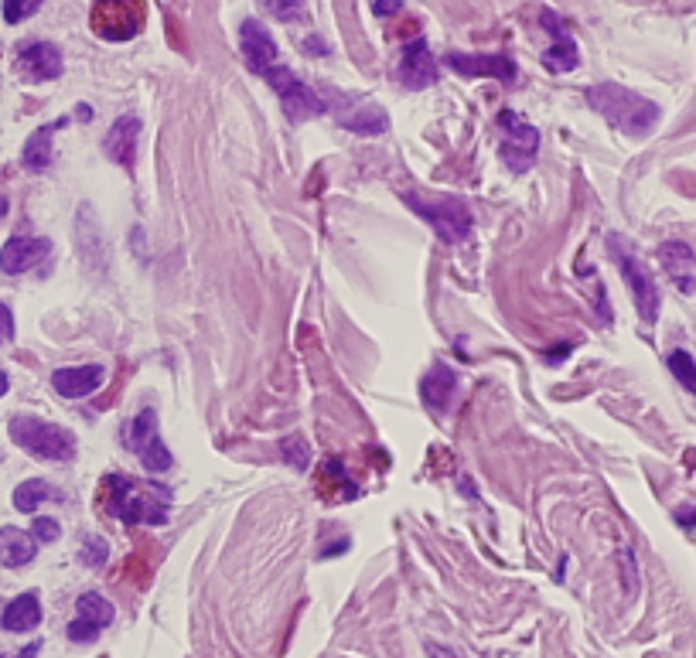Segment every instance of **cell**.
<instances>
[{
	"label": "cell",
	"instance_id": "obj_1",
	"mask_svg": "<svg viewBox=\"0 0 696 658\" xmlns=\"http://www.w3.org/2000/svg\"><path fill=\"white\" fill-rule=\"evenodd\" d=\"M99 508L127 526H164L171 519V491L130 474H106L99 481Z\"/></svg>",
	"mask_w": 696,
	"mask_h": 658
},
{
	"label": "cell",
	"instance_id": "obj_2",
	"mask_svg": "<svg viewBox=\"0 0 696 658\" xmlns=\"http://www.w3.org/2000/svg\"><path fill=\"white\" fill-rule=\"evenodd\" d=\"M584 99L594 113H601L611 127L628 133V137H645V133H652L659 123V116H662L659 103L638 96L635 89H628V86H618V82H598V86H587Z\"/></svg>",
	"mask_w": 696,
	"mask_h": 658
},
{
	"label": "cell",
	"instance_id": "obj_3",
	"mask_svg": "<svg viewBox=\"0 0 696 658\" xmlns=\"http://www.w3.org/2000/svg\"><path fill=\"white\" fill-rule=\"evenodd\" d=\"M11 440L21 451L38 457V461H72L79 451V440L72 430L58 427V423H48V420H38V416H28V413L11 420Z\"/></svg>",
	"mask_w": 696,
	"mask_h": 658
},
{
	"label": "cell",
	"instance_id": "obj_4",
	"mask_svg": "<svg viewBox=\"0 0 696 658\" xmlns=\"http://www.w3.org/2000/svg\"><path fill=\"white\" fill-rule=\"evenodd\" d=\"M608 256L615 260L618 273L625 277L628 290H632V301H635L638 318H642L645 324H656L659 321L662 297H659V287H656V280H652L649 266L638 260V253L621 236H608Z\"/></svg>",
	"mask_w": 696,
	"mask_h": 658
},
{
	"label": "cell",
	"instance_id": "obj_5",
	"mask_svg": "<svg viewBox=\"0 0 696 658\" xmlns=\"http://www.w3.org/2000/svg\"><path fill=\"white\" fill-rule=\"evenodd\" d=\"M403 202L413 208L444 243H464L471 236V212L458 198H424L417 191H403Z\"/></svg>",
	"mask_w": 696,
	"mask_h": 658
},
{
	"label": "cell",
	"instance_id": "obj_6",
	"mask_svg": "<svg viewBox=\"0 0 696 658\" xmlns=\"http://www.w3.org/2000/svg\"><path fill=\"white\" fill-rule=\"evenodd\" d=\"M89 24L103 41H130L147 24V0H93Z\"/></svg>",
	"mask_w": 696,
	"mask_h": 658
},
{
	"label": "cell",
	"instance_id": "obj_7",
	"mask_svg": "<svg viewBox=\"0 0 696 658\" xmlns=\"http://www.w3.org/2000/svg\"><path fill=\"white\" fill-rule=\"evenodd\" d=\"M120 440H123V447H127L130 454L140 457V464H144L151 474L171 471L174 457H171L168 447H164L161 433H157V410H151V406H144L134 420L123 423Z\"/></svg>",
	"mask_w": 696,
	"mask_h": 658
},
{
	"label": "cell",
	"instance_id": "obj_8",
	"mask_svg": "<svg viewBox=\"0 0 696 658\" xmlns=\"http://www.w3.org/2000/svg\"><path fill=\"white\" fill-rule=\"evenodd\" d=\"M263 79H267V86L277 93L280 106H284V116L290 123H304V120H314V116L328 113L325 99L314 93L301 76H294L287 65H273V69L263 72Z\"/></svg>",
	"mask_w": 696,
	"mask_h": 658
},
{
	"label": "cell",
	"instance_id": "obj_9",
	"mask_svg": "<svg viewBox=\"0 0 696 658\" xmlns=\"http://www.w3.org/2000/svg\"><path fill=\"white\" fill-rule=\"evenodd\" d=\"M499 133H502V157L512 168V174H526L536 164L540 154V130L519 113L502 110L499 113Z\"/></svg>",
	"mask_w": 696,
	"mask_h": 658
},
{
	"label": "cell",
	"instance_id": "obj_10",
	"mask_svg": "<svg viewBox=\"0 0 696 658\" xmlns=\"http://www.w3.org/2000/svg\"><path fill=\"white\" fill-rule=\"evenodd\" d=\"M113 618H116V607L103 594H82L76 601V618L69 621L65 635H69V641H76V645H89V641H96L110 628Z\"/></svg>",
	"mask_w": 696,
	"mask_h": 658
},
{
	"label": "cell",
	"instance_id": "obj_11",
	"mask_svg": "<svg viewBox=\"0 0 696 658\" xmlns=\"http://www.w3.org/2000/svg\"><path fill=\"white\" fill-rule=\"evenodd\" d=\"M338 103L331 106V113H335V120L342 123L345 130L352 133H362V137H379V133L389 130V116L383 106L376 103H366V99H348V96H338Z\"/></svg>",
	"mask_w": 696,
	"mask_h": 658
},
{
	"label": "cell",
	"instance_id": "obj_12",
	"mask_svg": "<svg viewBox=\"0 0 696 658\" xmlns=\"http://www.w3.org/2000/svg\"><path fill=\"white\" fill-rule=\"evenodd\" d=\"M396 82L403 89H413V93H420V89L437 82V62L424 38H413L410 45H403L400 62H396Z\"/></svg>",
	"mask_w": 696,
	"mask_h": 658
},
{
	"label": "cell",
	"instance_id": "obj_13",
	"mask_svg": "<svg viewBox=\"0 0 696 658\" xmlns=\"http://www.w3.org/2000/svg\"><path fill=\"white\" fill-rule=\"evenodd\" d=\"M540 24L546 28V35H550V48L543 52V65L550 72H557V76L560 72H574L580 65V52H577L574 35L567 31V24H563L550 7H543L540 11Z\"/></svg>",
	"mask_w": 696,
	"mask_h": 658
},
{
	"label": "cell",
	"instance_id": "obj_14",
	"mask_svg": "<svg viewBox=\"0 0 696 658\" xmlns=\"http://www.w3.org/2000/svg\"><path fill=\"white\" fill-rule=\"evenodd\" d=\"M447 69H454L458 76L464 79H482V76H492L512 86L516 82V62L509 55H468V52H447L444 55Z\"/></svg>",
	"mask_w": 696,
	"mask_h": 658
},
{
	"label": "cell",
	"instance_id": "obj_15",
	"mask_svg": "<svg viewBox=\"0 0 696 658\" xmlns=\"http://www.w3.org/2000/svg\"><path fill=\"white\" fill-rule=\"evenodd\" d=\"M239 52H243L246 65H250V72H256V76L273 69L280 58L277 41H273V35L256 18H246L239 24Z\"/></svg>",
	"mask_w": 696,
	"mask_h": 658
},
{
	"label": "cell",
	"instance_id": "obj_16",
	"mask_svg": "<svg viewBox=\"0 0 696 658\" xmlns=\"http://www.w3.org/2000/svg\"><path fill=\"white\" fill-rule=\"evenodd\" d=\"M52 256V239L45 236H11L0 249V270L18 277V273H28L31 266L45 263Z\"/></svg>",
	"mask_w": 696,
	"mask_h": 658
},
{
	"label": "cell",
	"instance_id": "obj_17",
	"mask_svg": "<svg viewBox=\"0 0 696 658\" xmlns=\"http://www.w3.org/2000/svg\"><path fill=\"white\" fill-rule=\"evenodd\" d=\"M18 72L28 82H52L62 76V52L52 41H31L18 52Z\"/></svg>",
	"mask_w": 696,
	"mask_h": 658
},
{
	"label": "cell",
	"instance_id": "obj_18",
	"mask_svg": "<svg viewBox=\"0 0 696 658\" xmlns=\"http://www.w3.org/2000/svg\"><path fill=\"white\" fill-rule=\"evenodd\" d=\"M659 263L666 266L669 280H673L686 297L696 294V253L683 243V239H669V243H662Z\"/></svg>",
	"mask_w": 696,
	"mask_h": 658
},
{
	"label": "cell",
	"instance_id": "obj_19",
	"mask_svg": "<svg viewBox=\"0 0 696 658\" xmlns=\"http://www.w3.org/2000/svg\"><path fill=\"white\" fill-rule=\"evenodd\" d=\"M137 140H140V120L137 116H120L103 137V151L110 161H116L120 168H134L137 161Z\"/></svg>",
	"mask_w": 696,
	"mask_h": 658
},
{
	"label": "cell",
	"instance_id": "obj_20",
	"mask_svg": "<svg viewBox=\"0 0 696 658\" xmlns=\"http://www.w3.org/2000/svg\"><path fill=\"white\" fill-rule=\"evenodd\" d=\"M106 379L103 365H72V369H55L52 372V386L58 396L65 399H82L93 396Z\"/></svg>",
	"mask_w": 696,
	"mask_h": 658
},
{
	"label": "cell",
	"instance_id": "obj_21",
	"mask_svg": "<svg viewBox=\"0 0 696 658\" xmlns=\"http://www.w3.org/2000/svg\"><path fill=\"white\" fill-rule=\"evenodd\" d=\"M454 389H458V372H454L451 365H444V362L430 365V372L424 376V382H420L424 406H427V410H434V413H444L447 406H451Z\"/></svg>",
	"mask_w": 696,
	"mask_h": 658
},
{
	"label": "cell",
	"instance_id": "obj_22",
	"mask_svg": "<svg viewBox=\"0 0 696 658\" xmlns=\"http://www.w3.org/2000/svg\"><path fill=\"white\" fill-rule=\"evenodd\" d=\"M38 556V539L31 532H24L18 526H4L0 529V563L11 566V570H21Z\"/></svg>",
	"mask_w": 696,
	"mask_h": 658
},
{
	"label": "cell",
	"instance_id": "obj_23",
	"mask_svg": "<svg viewBox=\"0 0 696 658\" xmlns=\"http://www.w3.org/2000/svg\"><path fill=\"white\" fill-rule=\"evenodd\" d=\"M38 624H41V601H38L35 590H28V594L14 597V601L4 607V614H0V628L11 631V635L35 631Z\"/></svg>",
	"mask_w": 696,
	"mask_h": 658
},
{
	"label": "cell",
	"instance_id": "obj_24",
	"mask_svg": "<svg viewBox=\"0 0 696 658\" xmlns=\"http://www.w3.org/2000/svg\"><path fill=\"white\" fill-rule=\"evenodd\" d=\"M65 116L62 120H55V123H45V127H38L35 133L28 137V144H24V151H21V164L28 171H48V164H52V140H55V133L65 127Z\"/></svg>",
	"mask_w": 696,
	"mask_h": 658
},
{
	"label": "cell",
	"instance_id": "obj_25",
	"mask_svg": "<svg viewBox=\"0 0 696 658\" xmlns=\"http://www.w3.org/2000/svg\"><path fill=\"white\" fill-rule=\"evenodd\" d=\"M76 243H79V256H82V263H86L93 273H99V270H96V253H93V246L99 249V253H106V243H103V226H99V222H96V215H93V208H89V205H82V208H79Z\"/></svg>",
	"mask_w": 696,
	"mask_h": 658
},
{
	"label": "cell",
	"instance_id": "obj_26",
	"mask_svg": "<svg viewBox=\"0 0 696 658\" xmlns=\"http://www.w3.org/2000/svg\"><path fill=\"white\" fill-rule=\"evenodd\" d=\"M48 498H58V491L41 478H28L14 488V508H18V512H28V515L38 512V505L48 502Z\"/></svg>",
	"mask_w": 696,
	"mask_h": 658
},
{
	"label": "cell",
	"instance_id": "obj_27",
	"mask_svg": "<svg viewBox=\"0 0 696 658\" xmlns=\"http://www.w3.org/2000/svg\"><path fill=\"white\" fill-rule=\"evenodd\" d=\"M256 4H260L273 21H284V24L308 21V4H304V0H256Z\"/></svg>",
	"mask_w": 696,
	"mask_h": 658
},
{
	"label": "cell",
	"instance_id": "obj_28",
	"mask_svg": "<svg viewBox=\"0 0 696 658\" xmlns=\"http://www.w3.org/2000/svg\"><path fill=\"white\" fill-rule=\"evenodd\" d=\"M669 372H673L676 382L686 389V393L696 396V358L686 352V348H676V352H669Z\"/></svg>",
	"mask_w": 696,
	"mask_h": 658
},
{
	"label": "cell",
	"instance_id": "obj_29",
	"mask_svg": "<svg viewBox=\"0 0 696 658\" xmlns=\"http://www.w3.org/2000/svg\"><path fill=\"white\" fill-rule=\"evenodd\" d=\"M280 454H284V461L290 464V468H297V471L311 468V447H308V440H304L301 433L280 440Z\"/></svg>",
	"mask_w": 696,
	"mask_h": 658
},
{
	"label": "cell",
	"instance_id": "obj_30",
	"mask_svg": "<svg viewBox=\"0 0 696 658\" xmlns=\"http://www.w3.org/2000/svg\"><path fill=\"white\" fill-rule=\"evenodd\" d=\"M41 4H45V0H4V21H7V24L28 21L31 14L41 11Z\"/></svg>",
	"mask_w": 696,
	"mask_h": 658
},
{
	"label": "cell",
	"instance_id": "obj_31",
	"mask_svg": "<svg viewBox=\"0 0 696 658\" xmlns=\"http://www.w3.org/2000/svg\"><path fill=\"white\" fill-rule=\"evenodd\" d=\"M106 556H110V549H106L103 539H99V536H86V543H82V549H79V560L96 570V566L106 563Z\"/></svg>",
	"mask_w": 696,
	"mask_h": 658
},
{
	"label": "cell",
	"instance_id": "obj_32",
	"mask_svg": "<svg viewBox=\"0 0 696 658\" xmlns=\"http://www.w3.org/2000/svg\"><path fill=\"white\" fill-rule=\"evenodd\" d=\"M31 536H35L38 543H55V539H62V526H58L55 519H35Z\"/></svg>",
	"mask_w": 696,
	"mask_h": 658
},
{
	"label": "cell",
	"instance_id": "obj_33",
	"mask_svg": "<svg viewBox=\"0 0 696 658\" xmlns=\"http://www.w3.org/2000/svg\"><path fill=\"white\" fill-rule=\"evenodd\" d=\"M7 341H14V314L0 301V345H7Z\"/></svg>",
	"mask_w": 696,
	"mask_h": 658
},
{
	"label": "cell",
	"instance_id": "obj_34",
	"mask_svg": "<svg viewBox=\"0 0 696 658\" xmlns=\"http://www.w3.org/2000/svg\"><path fill=\"white\" fill-rule=\"evenodd\" d=\"M427 655L430 658H464L461 652H454V648H447V645H437V641H427Z\"/></svg>",
	"mask_w": 696,
	"mask_h": 658
},
{
	"label": "cell",
	"instance_id": "obj_35",
	"mask_svg": "<svg viewBox=\"0 0 696 658\" xmlns=\"http://www.w3.org/2000/svg\"><path fill=\"white\" fill-rule=\"evenodd\" d=\"M676 522L683 529H696V508H676Z\"/></svg>",
	"mask_w": 696,
	"mask_h": 658
},
{
	"label": "cell",
	"instance_id": "obj_36",
	"mask_svg": "<svg viewBox=\"0 0 696 658\" xmlns=\"http://www.w3.org/2000/svg\"><path fill=\"white\" fill-rule=\"evenodd\" d=\"M318 52L325 55L328 45H325V41H318V38H311V41H308V55H318Z\"/></svg>",
	"mask_w": 696,
	"mask_h": 658
},
{
	"label": "cell",
	"instance_id": "obj_37",
	"mask_svg": "<svg viewBox=\"0 0 696 658\" xmlns=\"http://www.w3.org/2000/svg\"><path fill=\"white\" fill-rule=\"evenodd\" d=\"M4 393H7V376L0 372V396H4Z\"/></svg>",
	"mask_w": 696,
	"mask_h": 658
}]
</instances>
